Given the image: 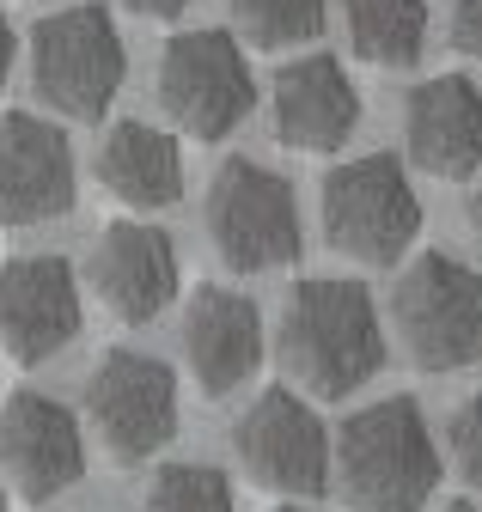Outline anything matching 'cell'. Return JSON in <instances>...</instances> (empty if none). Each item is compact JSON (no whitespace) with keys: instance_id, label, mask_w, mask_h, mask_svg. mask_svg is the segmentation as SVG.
I'll return each mask as SVG.
<instances>
[{"instance_id":"obj_23","label":"cell","mask_w":482,"mask_h":512,"mask_svg":"<svg viewBox=\"0 0 482 512\" xmlns=\"http://www.w3.org/2000/svg\"><path fill=\"white\" fill-rule=\"evenodd\" d=\"M129 7H135L141 19H177V13L190 7V0H129Z\"/></svg>"},{"instance_id":"obj_27","label":"cell","mask_w":482,"mask_h":512,"mask_svg":"<svg viewBox=\"0 0 482 512\" xmlns=\"http://www.w3.org/2000/svg\"><path fill=\"white\" fill-rule=\"evenodd\" d=\"M0 512H7V494H0Z\"/></svg>"},{"instance_id":"obj_3","label":"cell","mask_w":482,"mask_h":512,"mask_svg":"<svg viewBox=\"0 0 482 512\" xmlns=\"http://www.w3.org/2000/svg\"><path fill=\"white\" fill-rule=\"evenodd\" d=\"M391 317L421 372H464L482 360V275L446 250H421L403 269Z\"/></svg>"},{"instance_id":"obj_28","label":"cell","mask_w":482,"mask_h":512,"mask_svg":"<svg viewBox=\"0 0 482 512\" xmlns=\"http://www.w3.org/2000/svg\"><path fill=\"white\" fill-rule=\"evenodd\" d=\"M275 512H293V506H275Z\"/></svg>"},{"instance_id":"obj_1","label":"cell","mask_w":482,"mask_h":512,"mask_svg":"<svg viewBox=\"0 0 482 512\" xmlns=\"http://www.w3.org/2000/svg\"><path fill=\"white\" fill-rule=\"evenodd\" d=\"M440 488V452L428 415L409 397L354 409L336 433V494L348 512H421Z\"/></svg>"},{"instance_id":"obj_24","label":"cell","mask_w":482,"mask_h":512,"mask_svg":"<svg viewBox=\"0 0 482 512\" xmlns=\"http://www.w3.org/2000/svg\"><path fill=\"white\" fill-rule=\"evenodd\" d=\"M13 25H7V13H0V86H7V74H13Z\"/></svg>"},{"instance_id":"obj_4","label":"cell","mask_w":482,"mask_h":512,"mask_svg":"<svg viewBox=\"0 0 482 512\" xmlns=\"http://www.w3.org/2000/svg\"><path fill=\"white\" fill-rule=\"evenodd\" d=\"M208 238L232 275H263L299 256V202L293 183L257 159H220L208 183Z\"/></svg>"},{"instance_id":"obj_22","label":"cell","mask_w":482,"mask_h":512,"mask_svg":"<svg viewBox=\"0 0 482 512\" xmlns=\"http://www.w3.org/2000/svg\"><path fill=\"white\" fill-rule=\"evenodd\" d=\"M452 49L482 61V0H452Z\"/></svg>"},{"instance_id":"obj_7","label":"cell","mask_w":482,"mask_h":512,"mask_svg":"<svg viewBox=\"0 0 482 512\" xmlns=\"http://www.w3.org/2000/svg\"><path fill=\"white\" fill-rule=\"evenodd\" d=\"M159 104L165 116L196 141H226L238 122L251 116L257 80H251V61L226 31H184L159 49Z\"/></svg>"},{"instance_id":"obj_17","label":"cell","mask_w":482,"mask_h":512,"mask_svg":"<svg viewBox=\"0 0 482 512\" xmlns=\"http://www.w3.org/2000/svg\"><path fill=\"white\" fill-rule=\"evenodd\" d=\"M98 183L123 208H171L177 189H184V153H177V141L165 128L129 116L98 147Z\"/></svg>"},{"instance_id":"obj_26","label":"cell","mask_w":482,"mask_h":512,"mask_svg":"<svg viewBox=\"0 0 482 512\" xmlns=\"http://www.w3.org/2000/svg\"><path fill=\"white\" fill-rule=\"evenodd\" d=\"M440 512H476V506H470V500H452V506H440Z\"/></svg>"},{"instance_id":"obj_12","label":"cell","mask_w":482,"mask_h":512,"mask_svg":"<svg viewBox=\"0 0 482 512\" xmlns=\"http://www.w3.org/2000/svg\"><path fill=\"white\" fill-rule=\"evenodd\" d=\"M0 470L13 476L25 500H55L62 488H74L86 470V439L74 409L43 391L7 397V409H0Z\"/></svg>"},{"instance_id":"obj_5","label":"cell","mask_w":482,"mask_h":512,"mask_svg":"<svg viewBox=\"0 0 482 512\" xmlns=\"http://www.w3.org/2000/svg\"><path fill=\"white\" fill-rule=\"evenodd\" d=\"M123 37L104 7H62L37 19L31 31V86L43 104H55L74 122H98L110 98L123 92Z\"/></svg>"},{"instance_id":"obj_8","label":"cell","mask_w":482,"mask_h":512,"mask_svg":"<svg viewBox=\"0 0 482 512\" xmlns=\"http://www.w3.org/2000/svg\"><path fill=\"white\" fill-rule=\"evenodd\" d=\"M86 415L116 464H147L177 433V378L153 354L110 348L86 378Z\"/></svg>"},{"instance_id":"obj_6","label":"cell","mask_w":482,"mask_h":512,"mask_svg":"<svg viewBox=\"0 0 482 512\" xmlns=\"http://www.w3.org/2000/svg\"><path fill=\"white\" fill-rule=\"evenodd\" d=\"M324 232L342 256L385 269L421 232V196L391 153L348 159L324 177Z\"/></svg>"},{"instance_id":"obj_20","label":"cell","mask_w":482,"mask_h":512,"mask_svg":"<svg viewBox=\"0 0 482 512\" xmlns=\"http://www.w3.org/2000/svg\"><path fill=\"white\" fill-rule=\"evenodd\" d=\"M141 512H238L232 506V482L214 464H159Z\"/></svg>"},{"instance_id":"obj_25","label":"cell","mask_w":482,"mask_h":512,"mask_svg":"<svg viewBox=\"0 0 482 512\" xmlns=\"http://www.w3.org/2000/svg\"><path fill=\"white\" fill-rule=\"evenodd\" d=\"M464 220H470V232H476V244H482V189L470 196V208H464Z\"/></svg>"},{"instance_id":"obj_11","label":"cell","mask_w":482,"mask_h":512,"mask_svg":"<svg viewBox=\"0 0 482 512\" xmlns=\"http://www.w3.org/2000/svg\"><path fill=\"white\" fill-rule=\"evenodd\" d=\"M80 336V287L62 256H13L0 269V342L19 366H43Z\"/></svg>"},{"instance_id":"obj_16","label":"cell","mask_w":482,"mask_h":512,"mask_svg":"<svg viewBox=\"0 0 482 512\" xmlns=\"http://www.w3.org/2000/svg\"><path fill=\"white\" fill-rule=\"evenodd\" d=\"M275 135L293 153H336L354 122H360V92L342 74L336 55H299L275 74Z\"/></svg>"},{"instance_id":"obj_2","label":"cell","mask_w":482,"mask_h":512,"mask_svg":"<svg viewBox=\"0 0 482 512\" xmlns=\"http://www.w3.org/2000/svg\"><path fill=\"white\" fill-rule=\"evenodd\" d=\"M281 360L318 397H348L385 366L379 305L360 281H299L281 317Z\"/></svg>"},{"instance_id":"obj_15","label":"cell","mask_w":482,"mask_h":512,"mask_svg":"<svg viewBox=\"0 0 482 512\" xmlns=\"http://www.w3.org/2000/svg\"><path fill=\"white\" fill-rule=\"evenodd\" d=\"M403 141L428 177L464 183L482 165V92L464 74L421 80L403 104Z\"/></svg>"},{"instance_id":"obj_18","label":"cell","mask_w":482,"mask_h":512,"mask_svg":"<svg viewBox=\"0 0 482 512\" xmlns=\"http://www.w3.org/2000/svg\"><path fill=\"white\" fill-rule=\"evenodd\" d=\"M342 25L360 61L403 74L428 49V0H342Z\"/></svg>"},{"instance_id":"obj_21","label":"cell","mask_w":482,"mask_h":512,"mask_svg":"<svg viewBox=\"0 0 482 512\" xmlns=\"http://www.w3.org/2000/svg\"><path fill=\"white\" fill-rule=\"evenodd\" d=\"M446 458L470 488H482V397H464L446 415Z\"/></svg>"},{"instance_id":"obj_9","label":"cell","mask_w":482,"mask_h":512,"mask_svg":"<svg viewBox=\"0 0 482 512\" xmlns=\"http://www.w3.org/2000/svg\"><path fill=\"white\" fill-rule=\"evenodd\" d=\"M238 464L251 482H263L269 494H299L312 500L330 488V433L318 421V409L293 391H263L245 415H238Z\"/></svg>"},{"instance_id":"obj_13","label":"cell","mask_w":482,"mask_h":512,"mask_svg":"<svg viewBox=\"0 0 482 512\" xmlns=\"http://www.w3.org/2000/svg\"><path fill=\"white\" fill-rule=\"evenodd\" d=\"M92 293L104 299L110 317L123 324H153V317L177 299V250L159 226L116 220L98 232L92 250Z\"/></svg>"},{"instance_id":"obj_14","label":"cell","mask_w":482,"mask_h":512,"mask_svg":"<svg viewBox=\"0 0 482 512\" xmlns=\"http://www.w3.org/2000/svg\"><path fill=\"white\" fill-rule=\"evenodd\" d=\"M184 360L202 397H232L238 384H251L263 366V317L245 293L226 287H196L184 311Z\"/></svg>"},{"instance_id":"obj_10","label":"cell","mask_w":482,"mask_h":512,"mask_svg":"<svg viewBox=\"0 0 482 512\" xmlns=\"http://www.w3.org/2000/svg\"><path fill=\"white\" fill-rule=\"evenodd\" d=\"M74 208V147L31 110L0 116V220L49 226Z\"/></svg>"},{"instance_id":"obj_19","label":"cell","mask_w":482,"mask_h":512,"mask_svg":"<svg viewBox=\"0 0 482 512\" xmlns=\"http://www.w3.org/2000/svg\"><path fill=\"white\" fill-rule=\"evenodd\" d=\"M226 13L257 49H293L324 31V0H226Z\"/></svg>"}]
</instances>
